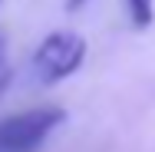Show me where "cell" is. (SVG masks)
<instances>
[{"label":"cell","mask_w":155,"mask_h":152,"mask_svg":"<svg viewBox=\"0 0 155 152\" xmlns=\"http://www.w3.org/2000/svg\"><path fill=\"white\" fill-rule=\"evenodd\" d=\"M83 3H86V0H66V10H79Z\"/></svg>","instance_id":"cell-5"},{"label":"cell","mask_w":155,"mask_h":152,"mask_svg":"<svg viewBox=\"0 0 155 152\" xmlns=\"http://www.w3.org/2000/svg\"><path fill=\"white\" fill-rule=\"evenodd\" d=\"M63 119L66 109L60 106H36L0 119V152H36Z\"/></svg>","instance_id":"cell-1"},{"label":"cell","mask_w":155,"mask_h":152,"mask_svg":"<svg viewBox=\"0 0 155 152\" xmlns=\"http://www.w3.org/2000/svg\"><path fill=\"white\" fill-rule=\"evenodd\" d=\"M10 83V66H7V56H3V36H0V93Z\"/></svg>","instance_id":"cell-4"},{"label":"cell","mask_w":155,"mask_h":152,"mask_svg":"<svg viewBox=\"0 0 155 152\" xmlns=\"http://www.w3.org/2000/svg\"><path fill=\"white\" fill-rule=\"evenodd\" d=\"M83 60H86V40L79 33L56 30L40 43V50L33 56V66H36L43 83H60L66 76H73L83 66Z\"/></svg>","instance_id":"cell-2"},{"label":"cell","mask_w":155,"mask_h":152,"mask_svg":"<svg viewBox=\"0 0 155 152\" xmlns=\"http://www.w3.org/2000/svg\"><path fill=\"white\" fill-rule=\"evenodd\" d=\"M125 3H129V17H132V27H135V30L152 27V20H155V0H125Z\"/></svg>","instance_id":"cell-3"}]
</instances>
